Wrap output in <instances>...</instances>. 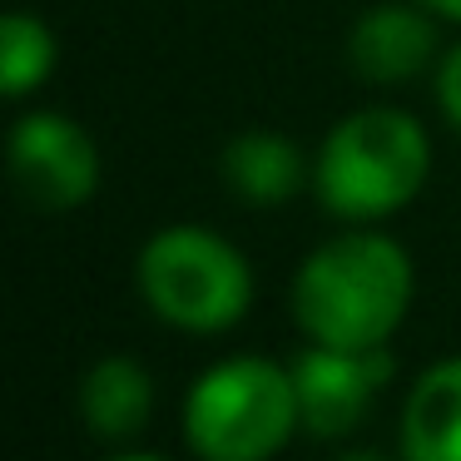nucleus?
Returning a JSON list of instances; mask_svg holds the SVG:
<instances>
[{"mask_svg":"<svg viewBox=\"0 0 461 461\" xmlns=\"http://www.w3.org/2000/svg\"><path fill=\"white\" fill-rule=\"evenodd\" d=\"M417 273L397 239L372 229L338 233L312 249L293 278V318L322 348L372 352L387 348L411 308Z\"/></svg>","mask_w":461,"mask_h":461,"instance_id":"f257e3e1","label":"nucleus"},{"mask_svg":"<svg viewBox=\"0 0 461 461\" xmlns=\"http://www.w3.org/2000/svg\"><path fill=\"white\" fill-rule=\"evenodd\" d=\"M431 174V140L417 114L397 104L352 110L328 130L312 164V189L332 219L367 229L421 194Z\"/></svg>","mask_w":461,"mask_h":461,"instance_id":"f03ea898","label":"nucleus"},{"mask_svg":"<svg viewBox=\"0 0 461 461\" xmlns=\"http://www.w3.org/2000/svg\"><path fill=\"white\" fill-rule=\"evenodd\" d=\"M303 427L293 367L223 357L184 397V441L199 461H273Z\"/></svg>","mask_w":461,"mask_h":461,"instance_id":"7ed1b4c3","label":"nucleus"},{"mask_svg":"<svg viewBox=\"0 0 461 461\" xmlns=\"http://www.w3.org/2000/svg\"><path fill=\"white\" fill-rule=\"evenodd\" d=\"M140 293L159 322L179 332H229L253 303V268L223 233L199 223L159 229L140 249Z\"/></svg>","mask_w":461,"mask_h":461,"instance_id":"20e7f679","label":"nucleus"},{"mask_svg":"<svg viewBox=\"0 0 461 461\" xmlns=\"http://www.w3.org/2000/svg\"><path fill=\"white\" fill-rule=\"evenodd\" d=\"M11 179L41 213H70L100 189V149L60 110H35L11 130Z\"/></svg>","mask_w":461,"mask_h":461,"instance_id":"39448f33","label":"nucleus"},{"mask_svg":"<svg viewBox=\"0 0 461 461\" xmlns=\"http://www.w3.org/2000/svg\"><path fill=\"white\" fill-rule=\"evenodd\" d=\"M392 357L387 348L372 352H348V348H322L312 342L298 362H293V387H298V411L303 431L322 441H338L367 417L377 387L387 382Z\"/></svg>","mask_w":461,"mask_h":461,"instance_id":"423d86ee","label":"nucleus"},{"mask_svg":"<svg viewBox=\"0 0 461 461\" xmlns=\"http://www.w3.org/2000/svg\"><path fill=\"white\" fill-rule=\"evenodd\" d=\"M437 60V21L417 0H382L357 15L348 35V65L372 85H402Z\"/></svg>","mask_w":461,"mask_h":461,"instance_id":"0eeeda50","label":"nucleus"},{"mask_svg":"<svg viewBox=\"0 0 461 461\" xmlns=\"http://www.w3.org/2000/svg\"><path fill=\"white\" fill-rule=\"evenodd\" d=\"M402 461H461V357L431 362L402 407Z\"/></svg>","mask_w":461,"mask_h":461,"instance_id":"6e6552de","label":"nucleus"},{"mask_svg":"<svg viewBox=\"0 0 461 461\" xmlns=\"http://www.w3.org/2000/svg\"><path fill=\"white\" fill-rule=\"evenodd\" d=\"M223 184L249 203H288L312 179L303 149L278 130H243L223 144Z\"/></svg>","mask_w":461,"mask_h":461,"instance_id":"1a4fd4ad","label":"nucleus"},{"mask_svg":"<svg viewBox=\"0 0 461 461\" xmlns=\"http://www.w3.org/2000/svg\"><path fill=\"white\" fill-rule=\"evenodd\" d=\"M154 411V377L134 357H100L80 382V417L90 421L95 437L130 441L144 431Z\"/></svg>","mask_w":461,"mask_h":461,"instance_id":"9d476101","label":"nucleus"},{"mask_svg":"<svg viewBox=\"0 0 461 461\" xmlns=\"http://www.w3.org/2000/svg\"><path fill=\"white\" fill-rule=\"evenodd\" d=\"M55 75V35L41 15L11 11L0 25V90L5 100H25Z\"/></svg>","mask_w":461,"mask_h":461,"instance_id":"9b49d317","label":"nucleus"},{"mask_svg":"<svg viewBox=\"0 0 461 461\" xmlns=\"http://www.w3.org/2000/svg\"><path fill=\"white\" fill-rule=\"evenodd\" d=\"M437 104H441V114L461 130V45L447 50L441 65H437Z\"/></svg>","mask_w":461,"mask_h":461,"instance_id":"f8f14e48","label":"nucleus"},{"mask_svg":"<svg viewBox=\"0 0 461 461\" xmlns=\"http://www.w3.org/2000/svg\"><path fill=\"white\" fill-rule=\"evenodd\" d=\"M417 5H427L431 15H441V21H456V25H461V0H417Z\"/></svg>","mask_w":461,"mask_h":461,"instance_id":"ddd939ff","label":"nucleus"},{"mask_svg":"<svg viewBox=\"0 0 461 461\" xmlns=\"http://www.w3.org/2000/svg\"><path fill=\"white\" fill-rule=\"evenodd\" d=\"M338 461H392V456H382V451H348V456H338Z\"/></svg>","mask_w":461,"mask_h":461,"instance_id":"4468645a","label":"nucleus"},{"mask_svg":"<svg viewBox=\"0 0 461 461\" xmlns=\"http://www.w3.org/2000/svg\"><path fill=\"white\" fill-rule=\"evenodd\" d=\"M114 461H164V456H149V451H124V456H114Z\"/></svg>","mask_w":461,"mask_h":461,"instance_id":"2eb2a0df","label":"nucleus"}]
</instances>
